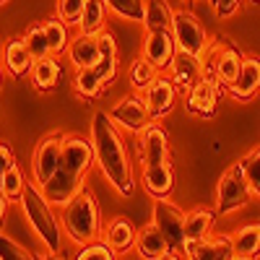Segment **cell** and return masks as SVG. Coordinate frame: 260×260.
<instances>
[{
  "mask_svg": "<svg viewBox=\"0 0 260 260\" xmlns=\"http://www.w3.org/2000/svg\"><path fill=\"white\" fill-rule=\"evenodd\" d=\"M136 154L143 167L151 164H164L169 161V141H167V130L154 120L148 122L141 133L136 136Z\"/></svg>",
  "mask_w": 260,
  "mask_h": 260,
  "instance_id": "obj_9",
  "label": "cell"
},
{
  "mask_svg": "<svg viewBox=\"0 0 260 260\" xmlns=\"http://www.w3.org/2000/svg\"><path fill=\"white\" fill-rule=\"evenodd\" d=\"M136 226L130 219L125 216H115L110 224H104V232H102V242L110 247L115 255H127L130 250H136Z\"/></svg>",
  "mask_w": 260,
  "mask_h": 260,
  "instance_id": "obj_16",
  "label": "cell"
},
{
  "mask_svg": "<svg viewBox=\"0 0 260 260\" xmlns=\"http://www.w3.org/2000/svg\"><path fill=\"white\" fill-rule=\"evenodd\" d=\"M169 31H172V37H175V42H177V50L187 52L192 57H201L206 52V47L211 45L206 26L201 24V18L195 16L192 11H182V8L175 11Z\"/></svg>",
  "mask_w": 260,
  "mask_h": 260,
  "instance_id": "obj_6",
  "label": "cell"
},
{
  "mask_svg": "<svg viewBox=\"0 0 260 260\" xmlns=\"http://www.w3.org/2000/svg\"><path fill=\"white\" fill-rule=\"evenodd\" d=\"M232 245L237 257H260V224H245L232 232Z\"/></svg>",
  "mask_w": 260,
  "mask_h": 260,
  "instance_id": "obj_25",
  "label": "cell"
},
{
  "mask_svg": "<svg viewBox=\"0 0 260 260\" xmlns=\"http://www.w3.org/2000/svg\"><path fill=\"white\" fill-rule=\"evenodd\" d=\"M91 143L96 151V161L102 175L107 177L120 195H133L136 192V177H133V164L127 159L125 138L120 127L110 117V112H96L91 117Z\"/></svg>",
  "mask_w": 260,
  "mask_h": 260,
  "instance_id": "obj_1",
  "label": "cell"
},
{
  "mask_svg": "<svg viewBox=\"0 0 260 260\" xmlns=\"http://www.w3.org/2000/svg\"><path fill=\"white\" fill-rule=\"evenodd\" d=\"M73 89L78 91V96L83 102H91L104 91V81L96 73V68H78L76 78H73Z\"/></svg>",
  "mask_w": 260,
  "mask_h": 260,
  "instance_id": "obj_28",
  "label": "cell"
},
{
  "mask_svg": "<svg viewBox=\"0 0 260 260\" xmlns=\"http://www.w3.org/2000/svg\"><path fill=\"white\" fill-rule=\"evenodd\" d=\"M242 52L237 50L229 42H221L219 45V55H216V73H213V83L219 86V94H229V86L237 81L242 71Z\"/></svg>",
  "mask_w": 260,
  "mask_h": 260,
  "instance_id": "obj_14",
  "label": "cell"
},
{
  "mask_svg": "<svg viewBox=\"0 0 260 260\" xmlns=\"http://www.w3.org/2000/svg\"><path fill=\"white\" fill-rule=\"evenodd\" d=\"M110 117L115 120L117 127L127 130V133H133V136H138L148 122H154V117H151L148 107H146V102L141 96H125V99H120L110 110Z\"/></svg>",
  "mask_w": 260,
  "mask_h": 260,
  "instance_id": "obj_11",
  "label": "cell"
},
{
  "mask_svg": "<svg viewBox=\"0 0 260 260\" xmlns=\"http://www.w3.org/2000/svg\"><path fill=\"white\" fill-rule=\"evenodd\" d=\"M240 3L242 0H211V6H213V11H216L219 18H229L237 8H240Z\"/></svg>",
  "mask_w": 260,
  "mask_h": 260,
  "instance_id": "obj_39",
  "label": "cell"
},
{
  "mask_svg": "<svg viewBox=\"0 0 260 260\" xmlns=\"http://www.w3.org/2000/svg\"><path fill=\"white\" fill-rule=\"evenodd\" d=\"M3 65H6V71L13 78H24V76L31 73L34 57H31V52L26 47L24 37H21V39H11L8 45H6V50H3Z\"/></svg>",
  "mask_w": 260,
  "mask_h": 260,
  "instance_id": "obj_21",
  "label": "cell"
},
{
  "mask_svg": "<svg viewBox=\"0 0 260 260\" xmlns=\"http://www.w3.org/2000/svg\"><path fill=\"white\" fill-rule=\"evenodd\" d=\"M6 211H8V198L3 192V182H0V224H3V219H6Z\"/></svg>",
  "mask_w": 260,
  "mask_h": 260,
  "instance_id": "obj_40",
  "label": "cell"
},
{
  "mask_svg": "<svg viewBox=\"0 0 260 260\" xmlns=\"http://www.w3.org/2000/svg\"><path fill=\"white\" fill-rule=\"evenodd\" d=\"M250 3H260V0H250Z\"/></svg>",
  "mask_w": 260,
  "mask_h": 260,
  "instance_id": "obj_45",
  "label": "cell"
},
{
  "mask_svg": "<svg viewBox=\"0 0 260 260\" xmlns=\"http://www.w3.org/2000/svg\"><path fill=\"white\" fill-rule=\"evenodd\" d=\"M3 3H6V0H0V6H3Z\"/></svg>",
  "mask_w": 260,
  "mask_h": 260,
  "instance_id": "obj_46",
  "label": "cell"
},
{
  "mask_svg": "<svg viewBox=\"0 0 260 260\" xmlns=\"http://www.w3.org/2000/svg\"><path fill=\"white\" fill-rule=\"evenodd\" d=\"M143 190L154 201L169 198V192L175 190V169H172V161L143 167Z\"/></svg>",
  "mask_w": 260,
  "mask_h": 260,
  "instance_id": "obj_18",
  "label": "cell"
},
{
  "mask_svg": "<svg viewBox=\"0 0 260 260\" xmlns=\"http://www.w3.org/2000/svg\"><path fill=\"white\" fill-rule=\"evenodd\" d=\"M21 208H24L31 229L37 232V237L42 240L45 250L60 252V247H62V232L65 229H62V221H57V216L52 213V203L45 198L42 187H37L34 182H26L24 198H21Z\"/></svg>",
  "mask_w": 260,
  "mask_h": 260,
  "instance_id": "obj_4",
  "label": "cell"
},
{
  "mask_svg": "<svg viewBox=\"0 0 260 260\" xmlns=\"http://www.w3.org/2000/svg\"><path fill=\"white\" fill-rule=\"evenodd\" d=\"M177 94H180V89H177V83L172 81V76H169V73H159L156 81L143 91V102H146V107H148L151 117H154V120L167 117L172 110H175Z\"/></svg>",
  "mask_w": 260,
  "mask_h": 260,
  "instance_id": "obj_10",
  "label": "cell"
},
{
  "mask_svg": "<svg viewBox=\"0 0 260 260\" xmlns=\"http://www.w3.org/2000/svg\"><path fill=\"white\" fill-rule=\"evenodd\" d=\"M73 260H117V255L99 240V242H91V245H83Z\"/></svg>",
  "mask_w": 260,
  "mask_h": 260,
  "instance_id": "obj_38",
  "label": "cell"
},
{
  "mask_svg": "<svg viewBox=\"0 0 260 260\" xmlns=\"http://www.w3.org/2000/svg\"><path fill=\"white\" fill-rule=\"evenodd\" d=\"M182 252H185V260H234L237 257L232 234L206 237V240H187Z\"/></svg>",
  "mask_w": 260,
  "mask_h": 260,
  "instance_id": "obj_12",
  "label": "cell"
},
{
  "mask_svg": "<svg viewBox=\"0 0 260 260\" xmlns=\"http://www.w3.org/2000/svg\"><path fill=\"white\" fill-rule=\"evenodd\" d=\"M107 11H110V8H107L104 0H86L78 31L81 34H102L104 24H107Z\"/></svg>",
  "mask_w": 260,
  "mask_h": 260,
  "instance_id": "obj_27",
  "label": "cell"
},
{
  "mask_svg": "<svg viewBox=\"0 0 260 260\" xmlns=\"http://www.w3.org/2000/svg\"><path fill=\"white\" fill-rule=\"evenodd\" d=\"M167 73L172 76V81L177 83V89H180V91H190L192 86L203 78L201 57H192V55L177 50V55H175V60H172V65H169V71H167Z\"/></svg>",
  "mask_w": 260,
  "mask_h": 260,
  "instance_id": "obj_19",
  "label": "cell"
},
{
  "mask_svg": "<svg viewBox=\"0 0 260 260\" xmlns=\"http://www.w3.org/2000/svg\"><path fill=\"white\" fill-rule=\"evenodd\" d=\"M156 76H159V71L151 65L146 57H136L133 62H130V68H127V78H130V86H133L136 91H146L151 83L156 81Z\"/></svg>",
  "mask_w": 260,
  "mask_h": 260,
  "instance_id": "obj_30",
  "label": "cell"
},
{
  "mask_svg": "<svg viewBox=\"0 0 260 260\" xmlns=\"http://www.w3.org/2000/svg\"><path fill=\"white\" fill-rule=\"evenodd\" d=\"M96 42H99V60H96L94 68L102 76L104 86H110L117 78V42L110 31L96 34Z\"/></svg>",
  "mask_w": 260,
  "mask_h": 260,
  "instance_id": "obj_23",
  "label": "cell"
},
{
  "mask_svg": "<svg viewBox=\"0 0 260 260\" xmlns=\"http://www.w3.org/2000/svg\"><path fill=\"white\" fill-rule=\"evenodd\" d=\"M62 141H65V133H50L37 143L31 154V177L37 187H45L57 172L60 156H62Z\"/></svg>",
  "mask_w": 260,
  "mask_h": 260,
  "instance_id": "obj_7",
  "label": "cell"
},
{
  "mask_svg": "<svg viewBox=\"0 0 260 260\" xmlns=\"http://www.w3.org/2000/svg\"><path fill=\"white\" fill-rule=\"evenodd\" d=\"M94 161H96V151H94L91 138H83L78 133H65L60 167L52 175V180L42 187L45 198L60 208L68 206L83 190V177L94 167Z\"/></svg>",
  "mask_w": 260,
  "mask_h": 260,
  "instance_id": "obj_2",
  "label": "cell"
},
{
  "mask_svg": "<svg viewBox=\"0 0 260 260\" xmlns=\"http://www.w3.org/2000/svg\"><path fill=\"white\" fill-rule=\"evenodd\" d=\"M104 3L112 13H117L127 21L143 24V18H146V0H104Z\"/></svg>",
  "mask_w": 260,
  "mask_h": 260,
  "instance_id": "obj_34",
  "label": "cell"
},
{
  "mask_svg": "<svg viewBox=\"0 0 260 260\" xmlns=\"http://www.w3.org/2000/svg\"><path fill=\"white\" fill-rule=\"evenodd\" d=\"M234 260H252V257H234Z\"/></svg>",
  "mask_w": 260,
  "mask_h": 260,
  "instance_id": "obj_44",
  "label": "cell"
},
{
  "mask_svg": "<svg viewBox=\"0 0 260 260\" xmlns=\"http://www.w3.org/2000/svg\"><path fill=\"white\" fill-rule=\"evenodd\" d=\"M0 89H3V68H0Z\"/></svg>",
  "mask_w": 260,
  "mask_h": 260,
  "instance_id": "obj_43",
  "label": "cell"
},
{
  "mask_svg": "<svg viewBox=\"0 0 260 260\" xmlns=\"http://www.w3.org/2000/svg\"><path fill=\"white\" fill-rule=\"evenodd\" d=\"M24 42L31 52L34 60H42V57H50V39H47V31H45V24H31L24 34Z\"/></svg>",
  "mask_w": 260,
  "mask_h": 260,
  "instance_id": "obj_32",
  "label": "cell"
},
{
  "mask_svg": "<svg viewBox=\"0 0 260 260\" xmlns=\"http://www.w3.org/2000/svg\"><path fill=\"white\" fill-rule=\"evenodd\" d=\"M86 0H57V18H62L68 26H78L83 16Z\"/></svg>",
  "mask_w": 260,
  "mask_h": 260,
  "instance_id": "obj_37",
  "label": "cell"
},
{
  "mask_svg": "<svg viewBox=\"0 0 260 260\" xmlns=\"http://www.w3.org/2000/svg\"><path fill=\"white\" fill-rule=\"evenodd\" d=\"M60 62L55 55L50 57H42V60H34V68H31V86L37 91H52L55 86L60 83Z\"/></svg>",
  "mask_w": 260,
  "mask_h": 260,
  "instance_id": "obj_24",
  "label": "cell"
},
{
  "mask_svg": "<svg viewBox=\"0 0 260 260\" xmlns=\"http://www.w3.org/2000/svg\"><path fill=\"white\" fill-rule=\"evenodd\" d=\"M250 198H252V187L245 177L242 164L237 161L234 167H229L219 177V182H216V213L229 216L234 211L245 208Z\"/></svg>",
  "mask_w": 260,
  "mask_h": 260,
  "instance_id": "obj_5",
  "label": "cell"
},
{
  "mask_svg": "<svg viewBox=\"0 0 260 260\" xmlns=\"http://www.w3.org/2000/svg\"><path fill=\"white\" fill-rule=\"evenodd\" d=\"M216 213L211 208H195L185 216V237L187 240H206L211 237Z\"/></svg>",
  "mask_w": 260,
  "mask_h": 260,
  "instance_id": "obj_26",
  "label": "cell"
},
{
  "mask_svg": "<svg viewBox=\"0 0 260 260\" xmlns=\"http://www.w3.org/2000/svg\"><path fill=\"white\" fill-rule=\"evenodd\" d=\"M60 221H62L65 234L76 245H91V242L102 240V232H104L102 211H99L96 198L89 190H81L68 206H62Z\"/></svg>",
  "mask_w": 260,
  "mask_h": 260,
  "instance_id": "obj_3",
  "label": "cell"
},
{
  "mask_svg": "<svg viewBox=\"0 0 260 260\" xmlns=\"http://www.w3.org/2000/svg\"><path fill=\"white\" fill-rule=\"evenodd\" d=\"M68 60L71 65L78 71V68H94L96 60H99V42H96V34H81L71 39L68 45Z\"/></svg>",
  "mask_w": 260,
  "mask_h": 260,
  "instance_id": "obj_22",
  "label": "cell"
},
{
  "mask_svg": "<svg viewBox=\"0 0 260 260\" xmlns=\"http://www.w3.org/2000/svg\"><path fill=\"white\" fill-rule=\"evenodd\" d=\"M177 55V42L172 37L169 29H156V31H148L146 42H143V57L154 65L159 73H167L172 60Z\"/></svg>",
  "mask_w": 260,
  "mask_h": 260,
  "instance_id": "obj_13",
  "label": "cell"
},
{
  "mask_svg": "<svg viewBox=\"0 0 260 260\" xmlns=\"http://www.w3.org/2000/svg\"><path fill=\"white\" fill-rule=\"evenodd\" d=\"M159 260H182V257H180L175 250H172V252H167V255H164V257H159Z\"/></svg>",
  "mask_w": 260,
  "mask_h": 260,
  "instance_id": "obj_42",
  "label": "cell"
},
{
  "mask_svg": "<svg viewBox=\"0 0 260 260\" xmlns=\"http://www.w3.org/2000/svg\"><path fill=\"white\" fill-rule=\"evenodd\" d=\"M0 260H37L31 252H26L13 237H8L0 229Z\"/></svg>",
  "mask_w": 260,
  "mask_h": 260,
  "instance_id": "obj_36",
  "label": "cell"
},
{
  "mask_svg": "<svg viewBox=\"0 0 260 260\" xmlns=\"http://www.w3.org/2000/svg\"><path fill=\"white\" fill-rule=\"evenodd\" d=\"M136 252L143 257V260H159L164 257L167 252H172L167 237L161 234V229L151 221L146 226L138 229V237H136Z\"/></svg>",
  "mask_w": 260,
  "mask_h": 260,
  "instance_id": "obj_20",
  "label": "cell"
},
{
  "mask_svg": "<svg viewBox=\"0 0 260 260\" xmlns=\"http://www.w3.org/2000/svg\"><path fill=\"white\" fill-rule=\"evenodd\" d=\"M187 99H185V107L190 115H198L203 120H211L216 115V107H219V86L208 78H201L198 83L192 86L190 91H185Z\"/></svg>",
  "mask_w": 260,
  "mask_h": 260,
  "instance_id": "obj_15",
  "label": "cell"
},
{
  "mask_svg": "<svg viewBox=\"0 0 260 260\" xmlns=\"http://www.w3.org/2000/svg\"><path fill=\"white\" fill-rule=\"evenodd\" d=\"M185 216H187V213H182L175 203H169L167 198H161V201L154 203L151 221H154V224L161 229V234L167 237L169 247L175 250V252L182 250L185 242H187V237H185Z\"/></svg>",
  "mask_w": 260,
  "mask_h": 260,
  "instance_id": "obj_8",
  "label": "cell"
},
{
  "mask_svg": "<svg viewBox=\"0 0 260 260\" xmlns=\"http://www.w3.org/2000/svg\"><path fill=\"white\" fill-rule=\"evenodd\" d=\"M172 6L167 0H146V18H143V26L148 31H156V29H169L172 26Z\"/></svg>",
  "mask_w": 260,
  "mask_h": 260,
  "instance_id": "obj_29",
  "label": "cell"
},
{
  "mask_svg": "<svg viewBox=\"0 0 260 260\" xmlns=\"http://www.w3.org/2000/svg\"><path fill=\"white\" fill-rule=\"evenodd\" d=\"M37 260H65V257H62L60 252H50V250H47L45 255H37Z\"/></svg>",
  "mask_w": 260,
  "mask_h": 260,
  "instance_id": "obj_41",
  "label": "cell"
},
{
  "mask_svg": "<svg viewBox=\"0 0 260 260\" xmlns=\"http://www.w3.org/2000/svg\"><path fill=\"white\" fill-rule=\"evenodd\" d=\"M24 190H26V182H24V172H21V167L13 161L8 167V172L3 175V192L8 203H21V198H24Z\"/></svg>",
  "mask_w": 260,
  "mask_h": 260,
  "instance_id": "obj_33",
  "label": "cell"
},
{
  "mask_svg": "<svg viewBox=\"0 0 260 260\" xmlns=\"http://www.w3.org/2000/svg\"><path fill=\"white\" fill-rule=\"evenodd\" d=\"M257 91H260V60L252 55H245L240 76L229 86V96L237 102H250Z\"/></svg>",
  "mask_w": 260,
  "mask_h": 260,
  "instance_id": "obj_17",
  "label": "cell"
},
{
  "mask_svg": "<svg viewBox=\"0 0 260 260\" xmlns=\"http://www.w3.org/2000/svg\"><path fill=\"white\" fill-rule=\"evenodd\" d=\"M45 31H47V39H50V52L55 57H60L62 52H68V45H71V37H68V24L62 18H47L45 21Z\"/></svg>",
  "mask_w": 260,
  "mask_h": 260,
  "instance_id": "obj_31",
  "label": "cell"
},
{
  "mask_svg": "<svg viewBox=\"0 0 260 260\" xmlns=\"http://www.w3.org/2000/svg\"><path fill=\"white\" fill-rule=\"evenodd\" d=\"M240 164H242L245 177H247V182L252 187V195H255V198H260V146L252 148L250 154H245L240 159Z\"/></svg>",
  "mask_w": 260,
  "mask_h": 260,
  "instance_id": "obj_35",
  "label": "cell"
}]
</instances>
